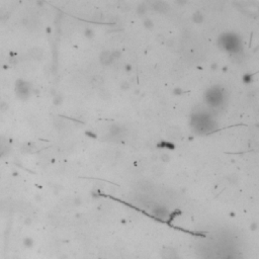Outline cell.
Segmentation results:
<instances>
[{
	"instance_id": "7a4b0ae2",
	"label": "cell",
	"mask_w": 259,
	"mask_h": 259,
	"mask_svg": "<svg viewBox=\"0 0 259 259\" xmlns=\"http://www.w3.org/2000/svg\"><path fill=\"white\" fill-rule=\"evenodd\" d=\"M23 244H24V246H26V247H31V246H33V241L31 240V238H26L23 241Z\"/></svg>"
},
{
	"instance_id": "6da1fadb",
	"label": "cell",
	"mask_w": 259,
	"mask_h": 259,
	"mask_svg": "<svg viewBox=\"0 0 259 259\" xmlns=\"http://www.w3.org/2000/svg\"><path fill=\"white\" fill-rule=\"evenodd\" d=\"M16 93L19 98H26L29 94V89L28 84L23 81H18L16 84Z\"/></svg>"
},
{
	"instance_id": "277c9868",
	"label": "cell",
	"mask_w": 259,
	"mask_h": 259,
	"mask_svg": "<svg viewBox=\"0 0 259 259\" xmlns=\"http://www.w3.org/2000/svg\"><path fill=\"white\" fill-rule=\"evenodd\" d=\"M177 3H185L186 0H176Z\"/></svg>"
},
{
	"instance_id": "3957f363",
	"label": "cell",
	"mask_w": 259,
	"mask_h": 259,
	"mask_svg": "<svg viewBox=\"0 0 259 259\" xmlns=\"http://www.w3.org/2000/svg\"><path fill=\"white\" fill-rule=\"evenodd\" d=\"M4 144L3 143H2V141H0V154L2 153V152H3V150H4Z\"/></svg>"
}]
</instances>
